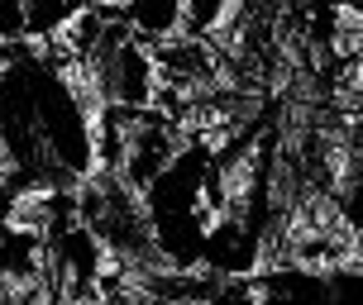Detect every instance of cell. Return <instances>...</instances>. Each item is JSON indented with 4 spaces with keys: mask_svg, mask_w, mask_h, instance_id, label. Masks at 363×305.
Here are the masks:
<instances>
[{
    "mask_svg": "<svg viewBox=\"0 0 363 305\" xmlns=\"http://www.w3.org/2000/svg\"><path fill=\"white\" fill-rule=\"evenodd\" d=\"M72 72L86 81V91H91V100H96V105L148 110V105H158V96H163L158 57H153L148 43H139V38L120 24V15L106 24L101 43L77 62Z\"/></svg>",
    "mask_w": 363,
    "mask_h": 305,
    "instance_id": "obj_1",
    "label": "cell"
},
{
    "mask_svg": "<svg viewBox=\"0 0 363 305\" xmlns=\"http://www.w3.org/2000/svg\"><path fill=\"white\" fill-rule=\"evenodd\" d=\"M272 253V238L258 229L254 219H244L235 205H225L211 215L206 243H201V272L211 277H254Z\"/></svg>",
    "mask_w": 363,
    "mask_h": 305,
    "instance_id": "obj_2",
    "label": "cell"
},
{
    "mask_svg": "<svg viewBox=\"0 0 363 305\" xmlns=\"http://www.w3.org/2000/svg\"><path fill=\"white\" fill-rule=\"evenodd\" d=\"M249 305H330V277L301 258L263 263L249 277Z\"/></svg>",
    "mask_w": 363,
    "mask_h": 305,
    "instance_id": "obj_3",
    "label": "cell"
},
{
    "mask_svg": "<svg viewBox=\"0 0 363 305\" xmlns=\"http://www.w3.org/2000/svg\"><path fill=\"white\" fill-rule=\"evenodd\" d=\"M115 15L148 48H163L186 34V0H120Z\"/></svg>",
    "mask_w": 363,
    "mask_h": 305,
    "instance_id": "obj_4",
    "label": "cell"
},
{
    "mask_svg": "<svg viewBox=\"0 0 363 305\" xmlns=\"http://www.w3.org/2000/svg\"><path fill=\"white\" fill-rule=\"evenodd\" d=\"M330 205H335V219H340V234L363 243V148L349 153L340 177L330 186Z\"/></svg>",
    "mask_w": 363,
    "mask_h": 305,
    "instance_id": "obj_5",
    "label": "cell"
},
{
    "mask_svg": "<svg viewBox=\"0 0 363 305\" xmlns=\"http://www.w3.org/2000/svg\"><path fill=\"white\" fill-rule=\"evenodd\" d=\"M239 0H186V38H206L216 34L225 19L235 15Z\"/></svg>",
    "mask_w": 363,
    "mask_h": 305,
    "instance_id": "obj_6",
    "label": "cell"
},
{
    "mask_svg": "<svg viewBox=\"0 0 363 305\" xmlns=\"http://www.w3.org/2000/svg\"><path fill=\"white\" fill-rule=\"evenodd\" d=\"M101 305H196V301L158 296V291H144V287H134V282H125V291H120V287H110L106 296H101Z\"/></svg>",
    "mask_w": 363,
    "mask_h": 305,
    "instance_id": "obj_7",
    "label": "cell"
},
{
    "mask_svg": "<svg viewBox=\"0 0 363 305\" xmlns=\"http://www.w3.org/2000/svg\"><path fill=\"white\" fill-rule=\"evenodd\" d=\"M24 38V0H0V48Z\"/></svg>",
    "mask_w": 363,
    "mask_h": 305,
    "instance_id": "obj_8",
    "label": "cell"
},
{
    "mask_svg": "<svg viewBox=\"0 0 363 305\" xmlns=\"http://www.w3.org/2000/svg\"><path fill=\"white\" fill-rule=\"evenodd\" d=\"M335 10L345 15V24H359L363 29V0H335Z\"/></svg>",
    "mask_w": 363,
    "mask_h": 305,
    "instance_id": "obj_9",
    "label": "cell"
},
{
    "mask_svg": "<svg viewBox=\"0 0 363 305\" xmlns=\"http://www.w3.org/2000/svg\"><path fill=\"white\" fill-rule=\"evenodd\" d=\"M349 100H354V129H359V139H363V72L354 76V96Z\"/></svg>",
    "mask_w": 363,
    "mask_h": 305,
    "instance_id": "obj_10",
    "label": "cell"
},
{
    "mask_svg": "<svg viewBox=\"0 0 363 305\" xmlns=\"http://www.w3.org/2000/svg\"><path fill=\"white\" fill-rule=\"evenodd\" d=\"M106 5H120V0H106Z\"/></svg>",
    "mask_w": 363,
    "mask_h": 305,
    "instance_id": "obj_11",
    "label": "cell"
}]
</instances>
